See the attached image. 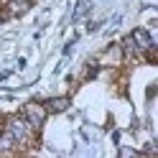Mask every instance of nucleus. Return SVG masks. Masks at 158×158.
<instances>
[{
	"label": "nucleus",
	"instance_id": "f257e3e1",
	"mask_svg": "<svg viewBox=\"0 0 158 158\" xmlns=\"http://www.w3.org/2000/svg\"><path fill=\"white\" fill-rule=\"evenodd\" d=\"M5 133L13 138V143L15 145H28L33 140V127H31V123L26 120V117H10V120L5 123Z\"/></svg>",
	"mask_w": 158,
	"mask_h": 158
},
{
	"label": "nucleus",
	"instance_id": "f03ea898",
	"mask_svg": "<svg viewBox=\"0 0 158 158\" xmlns=\"http://www.w3.org/2000/svg\"><path fill=\"white\" fill-rule=\"evenodd\" d=\"M46 107L41 105V102H28L26 107H23V117L28 123H31V127L33 130H41V125H44V120H46Z\"/></svg>",
	"mask_w": 158,
	"mask_h": 158
},
{
	"label": "nucleus",
	"instance_id": "7ed1b4c3",
	"mask_svg": "<svg viewBox=\"0 0 158 158\" xmlns=\"http://www.w3.org/2000/svg\"><path fill=\"white\" fill-rule=\"evenodd\" d=\"M120 61H123V48H120V44H112L100 59H97V64H105V66H117Z\"/></svg>",
	"mask_w": 158,
	"mask_h": 158
},
{
	"label": "nucleus",
	"instance_id": "20e7f679",
	"mask_svg": "<svg viewBox=\"0 0 158 158\" xmlns=\"http://www.w3.org/2000/svg\"><path fill=\"white\" fill-rule=\"evenodd\" d=\"M69 105H72V100L69 97H51V100H46L44 107H46V112H66L69 110Z\"/></svg>",
	"mask_w": 158,
	"mask_h": 158
},
{
	"label": "nucleus",
	"instance_id": "39448f33",
	"mask_svg": "<svg viewBox=\"0 0 158 158\" xmlns=\"http://www.w3.org/2000/svg\"><path fill=\"white\" fill-rule=\"evenodd\" d=\"M28 8H31V3L28 0H18V3H10L8 5V15H21V13H26Z\"/></svg>",
	"mask_w": 158,
	"mask_h": 158
}]
</instances>
